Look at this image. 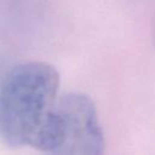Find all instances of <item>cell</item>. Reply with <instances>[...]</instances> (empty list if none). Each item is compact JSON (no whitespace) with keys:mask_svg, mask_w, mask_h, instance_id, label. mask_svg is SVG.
I'll return each mask as SVG.
<instances>
[{"mask_svg":"<svg viewBox=\"0 0 155 155\" xmlns=\"http://www.w3.org/2000/svg\"><path fill=\"white\" fill-rule=\"evenodd\" d=\"M61 78L41 61L13 67L0 87V136L12 147H34L57 98Z\"/></svg>","mask_w":155,"mask_h":155,"instance_id":"cell-1","label":"cell"},{"mask_svg":"<svg viewBox=\"0 0 155 155\" xmlns=\"http://www.w3.org/2000/svg\"><path fill=\"white\" fill-rule=\"evenodd\" d=\"M105 140L93 101L81 92L59 94L33 148L50 154L99 155Z\"/></svg>","mask_w":155,"mask_h":155,"instance_id":"cell-2","label":"cell"}]
</instances>
